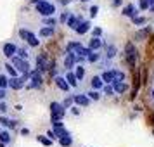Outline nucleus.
Wrapping results in <instances>:
<instances>
[{"mask_svg":"<svg viewBox=\"0 0 154 147\" xmlns=\"http://www.w3.org/2000/svg\"><path fill=\"white\" fill-rule=\"evenodd\" d=\"M36 5V12L43 17H49V16H54L56 14V5L52 4V2H47V0H42V2H38L35 4Z\"/></svg>","mask_w":154,"mask_h":147,"instance_id":"obj_1","label":"nucleus"},{"mask_svg":"<svg viewBox=\"0 0 154 147\" xmlns=\"http://www.w3.org/2000/svg\"><path fill=\"white\" fill-rule=\"evenodd\" d=\"M11 63L14 64V68L21 75H29V71H31V66H29L28 63V59H21L19 56H14V57H11Z\"/></svg>","mask_w":154,"mask_h":147,"instance_id":"obj_2","label":"nucleus"},{"mask_svg":"<svg viewBox=\"0 0 154 147\" xmlns=\"http://www.w3.org/2000/svg\"><path fill=\"white\" fill-rule=\"evenodd\" d=\"M29 81V75H21V76H9V87L12 90H21L24 85Z\"/></svg>","mask_w":154,"mask_h":147,"instance_id":"obj_3","label":"nucleus"},{"mask_svg":"<svg viewBox=\"0 0 154 147\" xmlns=\"http://www.w3.org/2000/svg\"><path fill=\"white\" fill-rule=\"evenodd\" d=\"M64 116H66V107L61 102H52L50 104V118H52V121L63 119Z\"/></svg>","mask_w":154,"mask_h":147,"instance_id":"obj_4","label":"nucleus"},{"mask_svg":"<svg viewBox=\"0 0 154 147\" xmlns=\"http://www.w3.org/2000/svg\"><path fill=\"white\" fill-rule=\"evenodd\" d=\"M19 36H21V38H23L26 43H28L29 47H38V45H40V40H38V38H36V36L33 35L29 29L21 28V29H19Z\"/></svg>","mask_w":154,"mask_h":147,"instance_id":"obj_5","label":"nucleus"},{"mask_svg":"<svg viewBox=\"0 0 154 147\" xmlns=\"http://www.w3.org/2000/svg\"><path fill=\"white\" fill-rule=\"evenodd\" d=\"M42 71L40 69H33L29 71V83H26L28 88H40L42 87Z\"/></svg>","mask_w":154,"mask_h":147,"instance_id":"obj_6","label":"nucleus"},{"mask_svg":"<svg viewBox=\"0 0 154 147\" xmlns=\"http://www.w3.org/2000/svg\"><path fill=\"white\" fill-rule=\"evenodd\" d=\"M2 52H4V56L5 57H14L16 54H17V45L16 43H12V42H7V43H4L2 45Z\"/></svg>","mask_w":154,"mask_h":147,"instance_id":"obj_7","label":"nucleus"},{"mask_svg":"<svg viewBox=\"0 0 154 147\" xmlns=\"http://www.w3.org/2000/svg\"><path fill=\"white\" fill-rule=\"evenodd\" d=\"M73 99H75V104L82 106V107H87V106L90 104V97H88L87 93H75Z\"/></svg>","mask_w":154,"mask_h":147,"instance_id":"obj_8","label":"nucleus"},{"mask_svg":"<svg viewBox=\"0 0 154 147\" xmlns=\"http://www.w3.org/2000/svg\"><path fill=\"white\" fill-rule=\"evenodd\" d=\"M75 63H76V52L68 50V54L64 57V68H66V69H71V68L75 66Z\"/></svg>","mask_w":154,"mask_h":147,"instance_id":"obj_9","label":"nucleus"},{"mask_svg":"<svg viewBox=\"0 0 154 147\" xmlns=\"http://www.w3.org/2000/svg\"><path fill=\"white\" fill-rule=\"evenodd\" d=\"M126 59H128V64H130V66L135 64V59H137V50H135V47H133L132 43H128V45H126Z\"/></svg>","mask_w":154,"mask_h":147,"instance_id":"obj_10","label":"nucleus"},{"mask_svg":"<svg viewBox=\"0 0 154 147\" xmlns=\"http://www.w3.org/2000/svg\"><path fill=\"white\" fill-rule=\"evenodd\" d=\"M54 81H56V85H57V87H59L63 92H68V90L71 88V85L68 83V80H66V78H63V76H59V75H56Z\"/></svg>","mask_w":154,"mask_h":147,"instance_id":"obj_11","label":"nucleus"},{"mask_svg":"<svg viewBox=\"0 0 154 147\" xmlns=\"http://www.w3.org/2000/svg\"><path fill=\"white\" fill-rule=\"evenodd\" d=\"M121 14L126 16V17H135V16H137V5H135V4H128V5H125Z\"/></svg>","mask_w":154,"mask_h":147,"instance_id":"obj_12","label":"nucleus"},{"mask_svg":"<svg viewBox=\"0 0 154 147\" xmlns=\"http://www.w3.org/2000/svg\"><path fill=\"white\" fill-rule=\"evenodd\" d=\"M82 21H83V17H82V16H73V14H71V16H69V19L66 21V24H68V28L76 29V26H78V24H80Z\"/></svg>","mask_w":154,"mask_h":147,"instance_id":"obj_13","label":"nucleus"},{"mask_svg":"<svg viewBox=\"0 0 154 147\" xmlns=\"http://www.w3.org/2000/svg\"><path fill=\"white\" fill-rule=\"evenodd\" d=\"M90 85H92L94 90H102L106 83H104V80H102V76H94L92 81H90Z\"/></svg>","mask_w":154,"mask_h":147,"instance_id":"obj_14","label":"nucleus"},{"mask_svg":"<svg viewBox=\"0 0 154 147\" xmlns=\"http://www.w3.org/2000/svg\"><path fill=\"white\" fill-rule=\"evenodd\" d=\"M102 45H104V42L100 40V36H94L90 42H88V47H90L92 50H100Z\"/></svg>","mask_w":154,"mask_h":147,"instance_id":"obj_15","label":"nucleus"},{"mask_svg":"<svg viewBox=\"0 0 154 147\" xmlns=\"http://www.w3.org/2000/svg\"><path fill=\"white\" fill-rule=\"evenodd\" d=\"M88 29H90V21H82L76 26V29H75V31H76L78 35H85Z\"/></svg>","mask_w":154,"mask_h":147,"instance_id":"obj_16","label":"nucleus"},{"mask_svg":"<svg viewBox=\"0 0 154 147\" xmlns=\"http://www.w3.org/2000/svg\"><path fill=\"white\" fill-rule=\"evenodd\" d=\"M100 76L104 80V83H114V69H106Z\"/></svg>","mask_w":154,"mask_h":147,"instance_id":"obj_17","label":"nucleus"},{"mask_svg":"<svg viewBox=\"0 0 154 147\" xmlns=\"http://www.w3.org/2000/svg\"><path fill=\"white\" fill-rule=\"evenodd\" d=\"M4 71H5V75H9V76H17V73H19V71L14 68V64L12 63H5L4 64Z\"/></svg>","mask_w":154,"mask_h":147,"instance_id":"obj_18","label":"nucleus"},{"mask_svg":"<svg viewBox=\"0 0 154 147\" xmlns=\"http://www.w3.org/2000/svg\"><path fill=\"white\" fill-rule=\"evenodd\" d=\"M66 80H68V83H69L73 88H76L78 87V78H76V75H75L73 71L68 69V73H66Z\"/></svg>","mask_w":154,"mask_h":147,"instance_id":"obj_19","label":"nucleus"},{"mask_svg":"<svg viewBox=\"0 0 154 147\" xmlns=\"http://www.w3.org/2000/svg\"><path fill=\"white\" fill-rule=\"evenodd\" d=\"M52 130H54V133H56V137L57 139H61V137H64V135H69V132L63 126H52Z\"/></svg>","mask_w":154,"mask_h":147,"instance_id":"obj_20","label":"nucleus"},{"mask_svg":"<svg viewBox=\"0 0 154 147\" xmlns=\"http://www.w3.org/2000/svg\"><path fill=\"white\" fill-rule=\"evenodd\" d=\"M112 87H114V92H116V93H125V90H126V83L125 81H114Z\"/></svg>","mask_w":154,"mask_h":147,"instance_id":"obj_21","label":"nucleus"},{"mask_svg":"<svg viewBox=\"0 0 154 147\" xmlns=\"http://www.w3.org/2000/svg\"><path fill=\"white\" fill-rule=\"evenodd\" d=\"M59 144H61L63 147H71V145H73L71 133H69V135H64V137H61V139H59Z\"/></svg>","mask_w":154,"mask_h":147,"instance_id":"obj_22","label":"nucleus"},{"mask_svg":"<svg viewBox=\"0 0 154 147\" xmlns=\"http://www.w3.org/2000/svg\"><path fill=\"white\" fill-rule=\"evenodd\" d=\"M87 61L88 63H100V54H99V50H92V54L88 57H87Z\"/></svg>","mask_w":154,"mask_h":147,"instance_id":"obj_23","label":"nucleus"},{"mask_svg":"<svg viewBox=\"0 0 154 147\" xmlns=\"http://www.w3.org/2000/svg\"><path fill=\"white\" fill-rule=\"evenodd\" d=\"M36 69H40V71L47 69V63H45V57H43V56L36 57Z\"/></svg>","mask_w":154,"mask_h":147,"instance_id":"obj_24","label":"nucleus"},{"mask_svg":"<svg viewBox=\"0 0 154 147\" xmlns=\"http://www.w3.org/2000/svg\"><path fill=\"white\" fill-rule=\"evenodd\" d=\"M0 125L7 126V128H14V126H16V121H14V119L5 118V116H0Z\"/></svg>","mask_w":154,"mask_h":147,"instance_id":"obj_25","label":"nucleus"},{"mask_svg":"<svg viewBox=\"0 0 154 147\" xmlns=\"http://www.w3.org/2000/svg\"><path fill=\"white\" fill-rule=\"evenodd\" d=\"M75 75H76L78 81H82V80L85 78V68L82 66V64H78V66H76V69H75Z\"/></svg>","mask_w":154,"mask_h":147,"instance_id":"obj_26","label":"nucleus"},{"mask_svg":"<svg viewBox=\"0 0 154 147\" xmlns=\"http://www.w3.org/2000/svg\"><path fill=\"white\" fill-rule=\"evenodd\" d=\"M116 52H118V49H116V45H107V49H106V57H109V59H112V57L116 56Z\"/></svg>","mask_w":154,"mask_h":147,"instance_id":"obj_27","label":"nucleus"},{"mask_svg":"<svg viewBox=\"0 0 154 147\" xmlns=\"http://www.w3.org/2000/svg\"><path fill=\"white\" fill-rule=\"evenodd\" d=\"M16 56H19L21 59H29V50L24 49V47H17V54Z\"/></svg>","mask_w":154,"mask_h":147,"instance_id":"obj_28","label":"nucleus"},{"mask_svg":"<svg viewBox=\"0 0 154 147\" xmlns=\"http://www.w3.org/2000/svg\"><path fill=\"white\" fill-rule=\"evenodd\" d=\"M82 47H83L82 42H69L68 43V50H71V52H78Z\"/></svg>","mask_w":154,"mask_h":147,"instance_id":"obj_29","label":"nucleus"},{"mask_svg":"<svg viewBox=\"0 0 154 147\" xmlns=\"http://www.w3.org/2000/svg\"><path fill=\"white\" fill-rule=\"evenodd\" d=\"M9 87V75L0 73V88H7Z\"/></svg>","mask_w":154,"mask_h":147,"instance_id":"obj_30","label":"nucleus"},{"mask_svg":"<svg viewBox=\"0 0 154 147\" xmlns=\"http://www.w3.org/2000/svg\"><path fill=\"white\" fill-rule=\"evenodd\" d=\"M54 35V26H47V28L40 29V36H52Z\"/></svg>","mask_w":154,"mask_h":147,"instance_id":"obj_31","label":"nucleus"},{"mask_svg":"<svg viewBox=\"0 0 154 147\" xmlns=\"http://www.w3.org/2000/svg\"><path fill=\"white\" fill-rule=\"evenodd\" d=\"M76 54H78V56H83V57H88L92 54V49H90V47H82Z\"/></svg>","mask_w":154,"mask_h":147,"instance_id":"obj_32","label":"nucleus"},{"mask_svg":"<svg viewBox=\"0 0 154 147\" xmlns=\"http://www.w3.org/2000/svg\"><path fill=\"white\" fill-rule=\"evenodd\" d=\"M125 73L123 71H118V69H114V81H125Z\"/></svg>","mask_w":154,"mask_h":147,"instance_id":"obj_33","label":"nucleus"},{"mask_svg":"<svg viewBox=\"0 0 154 147\" xmlns=\"http://www.w3.org/2000/svg\"><path fill=\"white\" fill-rule=\"evenodd\" d=\"M87 95L90 97V100H99V99H100V92H99V90H94V88H92V90L88 92Z\"/></svg>","mask_w":154,"mask_h":147,"instance_id":"obj_34","label":"nucleus"},{"mask_svg":"<svg viewBox=\"0 0 154 147\" xmlns=\"http://www.w3.org/2000/svg\"><path fill=\"white\" fill-rule=\"evenodd\" d=\"M132 21H133L135 26H142V24H146L147 23V19L146 17H139V16H135V17H132Z\"/></svg>","mask_w":154,"mask_h":147,"instance_id":"obj_35","label":"nucleus"},{"mask_svg":"<svg viewBox=\"0 0 154 147\" xmlns=\"http://www.w3.org/2000/svg\"><path fill=\"white\" fill-rule=\"evenodd\" d=\"M0 142L9 144V142H11V133L9 132H0Z\"/></svg>","mask_w":154,"mask_h":147,"instance_id":"obj_36","label":"nucleus"},{"mask_svg":"<svg viewBox=\"0 0 154 147\" xmlns=\"http://www.w3.org/2000/svg\"><path fill=\"white\" fill-rule=\"evenodd\" d=\"M102 90H104L106 95H112V93H114V87H112V83H106Z\"/></svg>","mask_w":154,"mask_h":147,"instance_id":"obj_37","label":"nucleus"},{"mask_svg":"<svg viewBox=\"0 0 154 147\" xmlns=\"http://www.w3.org/2000/svg\"><path fill=\"white\" fill-rule=\"evenodd\" d=\"M43 24H47V26H56L57 19H56V17H52V16H49V17H45V19H43Z\"/></svg>","mask_w":154,"mask_h":147,"instance_id":"obj_38","label":"nucleus"},{"mask_svg":"<svg viewBox=\"0 0 154 147\" xmlns=\"http://www.w3.org/2000/svg\"><path fill=\"white\" fill-rule=\"evenodd\" d=\"M73 102H75V99H73V95H71V97H66V99H64L63 106L66 107V109H69L71 106H73Z\"/></svg>","mask_w":154,"mask_h":147,"instance_id":"obj_39","label":"nucleus"},{"mask_svg":"<svg viewBox=\"0 0 154 147\" xmlns=\"http://www.w3.org/2000/svg\"><path fill=\"white\" fill-rule=\"evenodd\" d=\"M149 5H151V2H149V0H139V9H142V11L149 9Z\"/></svg>","mask_w":154,"mask_h":147,"instance_id":"obj_40","label":"nucleus"},{"mask_svg":"<svg viewBox=\"0 0 154 147\" xmlns=\"http://www.w3.org/2000/svg\"><path fill=\"white\" fill-rule=\"evenodd\" d=\"M36 139H38V142H42L43 145H52V139H47V137H36Z\"/></svg>","mask_w":154,"mask_h":147,"instance_id":"obj_41","label":"nucleus"},{"mask_svg":"<svg viewBox=\"0 0 154 147\" xmlns=\"http://www.w3.org/2000/svg\"><path fill=\"white\" fill-rule=\"evenodd\" d=\"M69 12H68V11H64V12H63V14H61V19H59V21H61V23H66V21H68V19H69Z\"/></svg>","mask_w":154,"mask_h":147,"instance_id":"obj_42","label":"nucleus"},{"mask_svg":"<svg viewBox=\"0 0 154 147\" xmlns=\"http://www.w3.org/2000/svg\"><path fill=\"white\" fill-rule=\"evenodd\" d=\"M97 12H99V7H97V5H92V7H90V17H95Z\"/></svg>","mask_w":154,"mask_h":147,"instance_id":"obj_43","label":"nucleus"},{"mask_svg":"<svg viewBox=\"0 0 154 147\" xmlns=\"http://www.w3.org/2000/svg\"><path fill=\"white\" fill-rule=\"evenodd\" d=\"M0 112L4 114V112H7V104L4 102V100H0Z\"/></svg>","mask_w":154,"mask_h":147,"instance_id":"obj_44","label":"nucleus"},{"mask_svg":"<svg viewBox=\"0 0 154 147\" xmlns=\"http://www.w3.org/2000/svg\"><path fill=\"white\" fill-rule=\"evenodd\" d=\"M5 97H7V92H5V88H0V100H5Z\"/></svg>","mask_w":154,"mask_h":147,"instance_id":"obj_45","label":"nucleus"},{"mask_svg":"<svg viewBox=\"0 0 154 147\" xmlns=\"http://www.w3.org/2000/svg\"><path fill=\"white\" fill-rule=\"evenodd\" d=\"M92 33H94V36H100V35H102V29H100V28H94Z\"/></svg>","mask_w":154,"mask_h":147,"instance_id":"obj_46","label":"nucleus"},{"mask_svg":"<svg viewBox=\"0 0 154 147\" xmlns=\"http://www.w3.org/2000/svg\"><path fill=\"white\" fill-rule=\"evenodd\" d=\"M149 33V29H144V31H140V33H137V38H144V36Z\"/></svg>","mask_w":154,"mask_h":147,"instance_id":"obj_47","label":"nucleus"},{"mask_svg":"<svg viewBox=\"0 0 154 147\" xmlns=\"http://www.w3.org/2000/svg\"><path fill=\"white\" fill-rule=\"evenodd\" d=\"M47 137H50L52 140H54V139H57V137H56V133H54V130H50V132L47 133Z\"/></svg>","mask_w":154,"mask_h":147,"instance_id":"obj_48","label":"nucleus"},{"mask_svg":"<svg viewBox=\"0 0 154 147\" xmlns=\"http://www.w3.org/2000/svg\"><path fill=\"white\" fill-rule=\"evenodd\" d=\"M121 2H123V0H114V2H112V5H114V7H119V5H121Z\"/></svg>","mask_w":154,"mask_h":147,"instance_id":"obj_49","label":"nucleus"},{"mask_svg":"<svg viewBox=\"0 0 154 147\" xmlns=\"http://www.w3.org/2000/svg\"><path fill=\"white\" fill-rule=\"evenodd\" d=\"M71 109H73V111H71L73 114H80V109H78V107H71Z\"/></svg>","mask_w":154,"mask_h":147,"instance_id":"obj_50","label":"nucleus"},{"mask_svg":"<svg viewBox=\"0 0 154 147\" xmlns=\"http://www.w3.org/2000/svg\"><path fill=\"white\" fill-rule=\"evenodd\" d=\"M21 133H23V135H28V133H29V130H28V128H23V130H21Z\"/></svg>","mask_w":154,"mask_h":147,"instance_id":"obj_51","label":"nucleus"},{"mask_svg":"<svg viewBox=\"0 0 154 147\" xmlns=\"http://www.w3.org/2000/svg\"><path fill=\"white\" fill-rule=\"evenodd\" d=\"M59 4H63V5H68V4H69V0H59Z\"/></svg>","mask_w":154,"mask_h":147,"instance_id":"obj_52","label":"nucleus"},{"mask_svg":"<svg viewBox=\"0 0 154 147\" xmlns=\"http://www.w3.org/2000/svg\"><path fill=\"white\" fill-rule=\"evenodd\" d=\"M149 9H151V11L154 12V4H151V5H149Z\"/></svg>","mask_w":154,"mask_h":147,"instance_id":"obj_53","label":"nucleus"},{"mask_svg":"<svg viewBox=\"0 0 154 147\" xmlns=\"http://www.w3.org/2000/svg\"><path fill=\"white\" fill-rule=\"evenodd\" d=\"M38 2H42V0H31V4H38Z\"/></svg>","mask_w":154,"mask_h":147,"instance_id":"obj_54","label":"nucleus"},{"mask_svg":"<svg viewBox=\"0 0 154 147\" xmlns=\"http://www.w3.org/2000/svg\"><path fill=\"white\" fill-rule=\"evenodd\" d=\"M151 97H152V100H154V88H152V92H151Z\"/></svg>","mask_w":154,"mask_h":147,"instance_id":"obj_55","label":"nucleus"},{"mask_svg":"<svg viewBox=\"0 0 154 147\" xmlns=\"http://www.w3.org/2000/svg\"><path fill=\"white\" fill-rule=\"evenodd\" d=\"M0 147H5V144H4V142H0Z\"/></svg>","mask_w":154,"mask_h":147,"instance_id":"obj_56","label":"nucleus"},{"mask_svg":"<svg viewBox=\"0 0 154 147\" xmlns=\"http://www.w3.org/2000/svg\"><path fill=\"white\" fill-rule=\"evenodd\" d=\"M83 2H90V0H83Z\"/></svg>","mask_w":154,"mask_h":147,"instance_id":"obj_57","label":"nucleus"},{"mask_svg":"<svg viewBox=\"0 0 154 147\" xmlns=\"http://www.w3.org/2000/svg\"><path fill=\"white\" fill-rule=\"evenodd\" d=\"M0 132H2V130H0Z\"/></svg>","mask_w":154,"mask_h":147,"instance_id":"obj_58","label":"nucleus"}]
</instances>
